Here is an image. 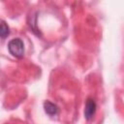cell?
<instances>
[{"mask_svg":"<svg viewBox=\"0 0 124 124\" xmlns=\"http://www.w3.org/2000/svg\"><path fill=\"white\" fill-rule=\"evenodd\" d=\"M8 49L10 51V53L16 57V58H21L24 54V45L23 42L16 38V39H13L9 42L8 45Z\"/></svg>","mask_w":124,"mask_h":124,"instance_id":"6da1fadb","label":"cell"},{"mask_svg":"<svg viewBox=\"0 0 124 124\" xmlns=\"http://www.w3.org/2000/svg\"><path fill=\"white\" fill-rule=\"evenodd\" d=\"M96 111V103L93 99L89 98L86 101V105H85V108H84V117L87 120H90Z\"/></svg>","mask_w":124,"mask_h":124,"instance_id":"7a4b0ae2","label":"cell"},{"mask_svg":"<svg viewBox=\"0 0 124 124\" xmlns=\"http://www.w3.org/2000/svg\"><path fill=\"white\" fill-rule=\"evenodd\" d=\"M44 108H45L46 113H47L50 116L56 115L57 112H58V107L55 104H53L49 101H46L44 103Z\"/></svg>","mask_w":124,"mask_h":124,"instance_id":"3957f363","label":"cell"},{"mask_svg":"<svg viewBox=\"0 0 124 124\" xmlns=\"http://www.w3.org/2000/svg\"><path fill=\"white\" fill-rule=\"evenodd\" d=\"M9 33H10V28L8 24L5 21L1 20L0 21V38L5 39L6 37H8Z\"/></svg>","mask_w":124,"mask_h":124,"instance_id":"277c9868","label":"cell"}]
</instances>
